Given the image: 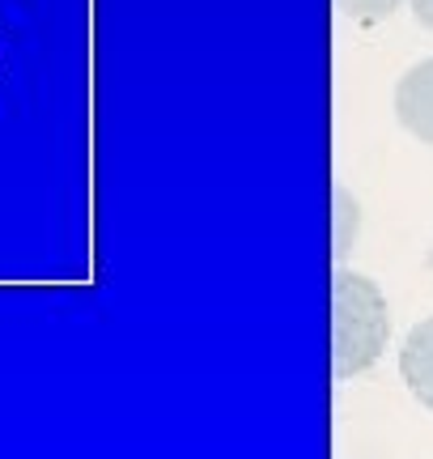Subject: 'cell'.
<instances>
[{
	"label": "cell",
	"mask_w": 433,
	"mask_h": 459,
	"mask_svg": "<svg viewBox=\"0 0 433 459\" xmlns=\"http://www.w3.org/2000/svg\"><path fill=\"white\" fill-rule=\"evenodd\" d=\"M391 341L386 294L361 273L340 268L332 277V370L335 378H352L383 358Z\"/></svg>",
	"instance_id": "6da1fadb"
},
{
	"label": "cell",
	"mask_w": 433,
	"mask_h": 459,
	"mask_svg": "<svg viewBox=\"0 0 433 459\" xmlns=\"http://www.w3.org/2000/svg\"><path fill=\"white\" fill-rule=\"evenodd\" d=\"M395 119L420 145H433V56L412 65L395 85Z\"/></svg>",
	"instance_id": "7a4b0ae2"
},
{
	"label": "cell",
	"mask_w": 433,
	"mask_h": 459,
	"mask_svg": "<svg viewBox=\"0 0 433 459\" xmlns=\"http://www.w3.org/2000/svg\"><path fill=\"white\" fill-rule=\"evenodd\" d=\"M400 375H403V383H408V392L433 412V315L420 319L417 328L403 336Z\"/></svg>",
	"instance_id": "3957f363"
},
{
	"label": "cell",
	"mask_w": 433,
	"mask_h": 459,
	"mask_svg": "<svg viewBox=\"0 0 433 459\" xmlns=\"http://www.w3.org/2000/svg\"><path fill=\"white\" fill-rule=\"evenodd\" d=\"M352 238H357V204L349 200V192H335V260L349 255Z\"/></svg>",
	"instance_id": "277c9868"
},
{
	"label": "cell",
	"mask_w": 433,
	"mask_h": 459,
	"mask_svg": "<svg viewBox=\"0 0 433 459\" xmlns=\"http://www.w3.org/2000/svg\"><path fill=\"white\" fill-rule=\"evenodd\" d=\"M340 9L357 22H383L400 9V0H340Z\"/></svg>",
	"instance_id": "5b68a950"
},
{
	"label": "cell",
	"mask_w": 433,
	"mask_h": 459,
	"mask_svg": "<svg viewBox=\"0 0 433 459\" xmlns=\"http://www.w3.org/2000/svg\"><path fill=\"white\" fill-rule=\"evenodd\" d=\"M412 13H417V22L425 30H433V0H412Z\"/></svg>",
	"instance_id": "8992f818"
}]
</instances>
